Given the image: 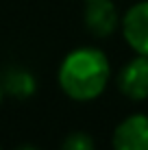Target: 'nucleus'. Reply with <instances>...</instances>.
<instances>
[{"instance_id":"f257e3e1","label":"nucleus","mask_w":148,"mask_h":150,"mask_svg":"<svg viewBox=\"0 0 148 150\" xmlns=\"http://www.w3.org/2000/svg\"><path fill=\"white\" fill-rule=\"evenodd\" d=\"M111 72V61L103 48L76 46L61 59L57 68V83L70 100L91 102L109 87Z\"/></svg>"},{"instance_id":"f03ea898","label":"nucleus","mask_w":148,"mask_h":150,"mask_svg":"<svg viewBox=\"0 0 148 150\" xmlns=\"http://www.w3.org/2000/svg\"><path fill=\"white\" fill-rule=\"evenodd\" d=\"M122 13L113 0H89L83 9L85 30L96 39H109L120 30Z\"/></svg>"},{"instance_id":"7ed1b4c3","label":"nucleus","mask_w":148,"mask_h":150,"mask_svg":"<svg viewBox=\"0 0 148 150\" xmlns=\"http://www.w3.org/2000/svg\"><path fill=\"white\" fill-rule=\"evenodd\" d=\"M120 33L135 54L148 57V0H137L122 13Z\"/></svg>"},{"instance_id":"20e7f679","label":"nucleus","mask_w":148,"mask_h":150,"mask_svg":"<svg viewBox=\"0 0 148 150\" xmlns=\"http://www.w3.org/2000/svg\"><path fill=\"white\" fill-rule=\"evenodd\" d=\"M115 83H118V91L124 98L133 102L148 100V57L146 54L131 57L120 68Z\"/></svg>"},{"instance_id":"39448f33","label":"nucleus","mask_w":148,"mask_h":150,"mask_svg":"<svg viewBox=\"0 0 148 150\" xmlns=\"http://www.w3.org/2000/svg\"><path fill=\"white\" fill-rule=\"evenodd\" d=\"M111 150H148V113H131L115 124Z\"/></svg>"},{"instance_id":"423d86ee","label":"nucleus","mask_w":148,"mask_h":150,"mask_svg":"<svg viewBox=\"0 0 148 150\" xmlns=\"http://www.w3.org/2000/svg\"><path fill=\"white\" fill-rule=\"evenodd\" d=\"M0 85L4 89V96L15 100H26L37 91V79L24 65H9L0 76Z\"/></svg>"},{"instance_id":"0eeeda50","label":"nucleus","mask_w":148,"mask_h":150,"mask_svg":"<svg viewBox=\"0 0 148 150\" xmlns=\"http://www.w3.org/2000/svg\"><path fill=\"white\" fill-rule=\"evenodd\" d=\"M59 150H96V139L85 131H72L63 137Z\"/></svg>"},{"instance_id":"6e6552de","label":"nucleus","mask_w":148,"mask_h":150,"mask_svg":"<svg viewBox=\"0 0 148 150\" xmlns=\"http://www.w3.org/2000/svg\"><path fill=\"white\" fill-rule=\"evenodd\" d=\"M15 150H37L35 146H30V144H24V146H18Z\"/></svg>"},{"instance_id":"1a4fd4ad","label":"nucleus","mask_w":148,"mask_h":150,"mask_svg":"<svg viewBox=\"0 0 148 150\" xmlns=\"http://www.w3.org/2000/svg\"><path fill=\"white\" fill-rule=\"evenodd\" d=\"M2 98H4V89H2V85H0V102H2Z\"/></svg>"},{"instance_id":"9d476101","label":"nucleus","mask_w":148,"mask_h":150,"mask_svg":"<svg viewBox=\"0 0 148 150\" xmlns=\"http://www.w3.org/2000/svg\"><path fill=\"white\" fill-rule=\"evenodd\" d=\"M85 2H89V0H85Z\"/></svg>"},{"instance_id":"9b49d317","label":"nucleus","mask_w":148,"mask_h":150,"mask_svg":"<svg viewBox=\"0 0 148 150\" xmlns=\"http://www.w3.org/2000/svg\"><path fill=\"white\" fill-rule=\"evenodd\" d=\"M0 150H2V148H0Z\"/></svg>"}]
</instances>
